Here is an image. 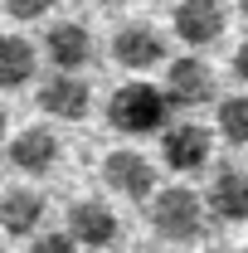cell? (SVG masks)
Masks as SVG:
<instances>
[{"instance_id":"2e32d148","label":"cell","mask_w":248,"mask_h":253,"mask_svg":"<svg viewBox=\"0 0 248 253\" xmlns=\"http://www.w3.org/2000/svg\"><path fill=\"white\" fill-rule=\"evenodd\" d=\"M5 10H10L15 20H44V15L54 10V0H5Z\"/></svg>"},{"instance_id":"ac0fdd59","label":"cell","mask_w":248,"mask_h":253,"mask_svg":"<svg viewBox=\"0 0 248 253\" xmlns=\"http://www.w3.org/2000/svg\"><path fill=\"white\" fill-rule=\"evenodd\" d=\"M234 78H239V83H248V39L239 44V54H234Z\"/></svg>"},{"instance_id":"3957f363","label":"cell","mask_w":248,"mask_h":253,"mask_svg":"<svg viewBox=\"0 0 248 253\" xmlns=\"http://www.w3.org/2000/svg\"><path fill=\"white\" fill-rule=\"evenodd\" d=\"M49 117H59V122H83L88 117V107H93V88L73 73V68H59L54 78H44L39 83V97H34Z\"/></svg>"},{"instance_id":"44dd1931","label":"cell","mask_w":248,"mask_h":253,"mask_svg":"<svg viewBox=\"0 0 248 253\" xmlns=\"http://www.w3.org/2000/svg\"><path fill=\"white\" fill-rule=\"evenodd\" d=\"M102 5H126V0H102Z\"/></svg>"},{"instance_id":"5b68a950","label":"cell","mask_w":248,"mask_h":253,"mask_svg":"<svg viewBox=\"0 0 248 253\" xmlns=\"http://www.w3.org/2000/svg\"><path fill=\"white\" fill-rule=\"evenodd\" d=\"M200 200H205V219H214V224H248V175L244 170L224 166Z\"/></svg>"},{"instance_id":"6da1fadb","label":"cell","mask_w":248,"mask_h":253,"mask_svg":"<svg viewBox=\"0 0 248 253\" xmlns=\"http://www.w3.org/2000/svg\"><path fill=\"white\" fill-rule=\"evenodd\" d=\"M151 229L156 239L165 244H195L205 234V200L195 195L190 185H165V190H151Z\"/></svg>"},{"instance_id":"9a60e30c","label":"cell","mask_w":248,"mask_h":253,"mask_svg":"<svg viewBox=\"0 0 248 253\" xmlns=\"http://www.w3.org/2000/svg\"><path fill=\"white\" fill-rule=\"evenodd\" d=\"M219 131L229 146H248V97H224L219 102Z\"/></svg>"},{"instance_id":"9c48e42d","label":"cell","mask_w":248,"mask_h":253,"mask_svg":"<svg viewBox=\"0 0 248 253\" xmlns=\"http://www.w3.org/2000/svg\"><path fill=\"white\" fill-rule=\"evenodd\" d=\"M112 59L122 68H131V73H146V68H156L165 59V39L151 25H122L112 34Z\"/></svg>"},{"instance_id":"30bf717a","label":"cell","mask_w":248,"mask_h":253,"mask_svg":"<svg viewBox=\"0 0 248 253\" xmlns=\"http://www.w3.org/2000/svg\"><path fill=\"white\" fill-rule=\"evenodd\" d=\"M10 166L20 175H49L59 166V136L49 126H25L15 141H10Z\"/></svg>"},{"instance_id":"7c38bea8","label":"cell","mask_w":248,"mask_h":253,"mask_svg":"<svg viewBox=\"0 0 248 253\" xmlns=\"http://www.w3.org/2000/svg\"><path fill=\"white\" fill-rule=\"evenodd\" d=\"M44 224V195L30 185H15L0 195V229L10 239H30L34 229Z\"/></svg>"},{"instance_id":"4fadbf2b","label":"cell","mask_w":248,"mask_h":253,"mask_svg":"<svg viewBox=\"0 0 248 253\" xmlns=\"http://www.w3.org/2000/svg\"><path fill=\"white\" fill-rule=\"evenodd\" d=\"M44 49H49V63L54 68H83V63L93 59V34L83 30V25H54L49 39H44Z\"/></svg>"},{"instance_id":"ffe728a7","label":"cell","mask_w":248,"mask_h":253,"mask_svg":"<svg viewBox=\"0 0 248 253\" xmlns=\"http://www.w3.org/2000/svg\"><path fill=\"white\" fill-rule=\"evenodd\" d=\"M239 10H244V20H248V0H239Z\"/></svg>"},{"instance_id":"e0dca14e","label":"cell","mask_w":248,"mask_h":253,"mask_svg":"<svg viewBox=\"0 0 248 253\" xmlns=\"http://www.w3.org/2000/svg\"><path fill=\"white\" fill-rule=\"evenodd\" d=\"M30 244L39 253H63V249H73V234H68V229H63V234H34Z\"/></svg>"},{"instance_id":"8992f818","label":"cell","mask_w":248,"mask_h":253,"mask_svg":"<svg viewBox=\"0 0 248 253\" xmlns=\"http://www.w3.org/2000/svg\"><path fill=\"white\" fill-rule=\"evenodd\" d=\"M161 93H165L170 107H205V102L214 97V73H209L205 59H175Z\"/></svg>"},{"instance_id":"8fae6325","label":"cell","mask_w":248,"mask_h":253,"mask_svg":"<svg viewBox=\"0 0 248 253\" xmlns=\"http://www.w3.org/2000/svg\"><path fill=\"white\" fill-rule=\"evenodd\" d=\"M68 234H73V244L107 249V244H117L122 224H117V214H112L102 200H78V205L68 210Z\"/></svg>"},{"instance_id":"277c9868","label":"cell","mask_w":248,"mask_h":253,"mask_svg":"<svg viewBox=\"0 0 248 253\" xmlns=\"http://www.w3.org/2000/svg\"><path fill=\"white\" fill-rule=\"evenodd\" d=\"M102 180L107 190H117L131 205H146V195L156 190V166L141 151H107L102 156Z\"/></svg>"},{"instance_id":"52a82bcc","label":"cell","mask_w":248,"mask_h":253,"mask_svg":"<svg viewBox=\"0 0 248 253\" xmlns=\"http://www.w3.org/2000/svg\"><path fill=\"white\" fill-rule=\"evenodd\" d=\"M170 20H175L180 44H190V49H205V44H214L219 34H224V25H229L219 0H180V5L170 10Z\"/></svg>"},{"instance_id":"d6986e66","label":"cell","mask_w":248,"mask_h":253,"mask_svg":"<svg viewBox=\"0 0 248 253\" xmlns=\"http://www.w3.org/2000/svg\"><path fill=\"white\" fill-rule=\"evenodd\" d=\"M0 141H5V107H0Z\"/></svg>"},{"instance_id":"7a4b0ae2","label":"cell","mask_w":248,"mask_h":253,"mask_svg":"<svg viewBox=\"0 0 248 253\" xmlns=\"http://www.w3.org/2000/svg\"><path fill=\"white\" fill-rule=\"evenodd\" d=\"M165 117H170V102L151 83H122L117 93L107 97V122L117 126V131H131V136L161 131Z\"/></svg>"},{"instance_id":"5bb4252c","label":"cell","mask_w":248,"mask_h":253,"mask_svg":"<svg viewBox=\"0 0 248 253\" xmlns=\"http://www.w3.org/2000/svg\"><path fill=\"white\" fill-rule=\"evenodd\" d=\"M34 44L25 34H0V88H25L34 78Z\"/></svg>"},{"instance_id":"ba28073f","label":"cell","mask_w":248,"mask_h":253,"mask_svg":"<svg viewBox=\"0 0 248 253\" xmlns=\"http://www.w3.org/2000/svg\"><path fill=\"white\" fill-rule=\"evenodd\" d=\"M161 156L175 175H190V170H205L209 166V131L195 122H180L161 136Z\"/></svg>"}]
</instances>
